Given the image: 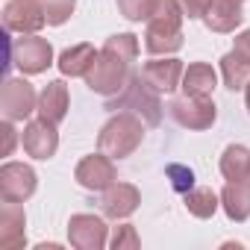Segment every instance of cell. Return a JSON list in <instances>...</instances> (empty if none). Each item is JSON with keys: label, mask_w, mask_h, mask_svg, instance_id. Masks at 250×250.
I'll return each instance as SVG.
<instances>
[{"label": "cell", "mask_w": 250, "mask_h": 250, "mask_svg": "<svg viewBox=\"0 0 250 250\" xmlns=\"http://www.w3.org/2000/svg\"><path fill=\"white\" fill-rule=\"evenodd\" d=\"M244 103H247V112H250V83H247V88H244Z\"/></svg>", "instance_id": "1f68e13d"}, {"label": "cell", "mask_w": 250, "mask_h": 250, "mask_svg": "<svg viewBox=\"0 0 250 250\" xmlns=\"http://www.w3.org/2000/svg\"><path fill=\"white\" fill-rule=\"evenodd\" d=\"M106 109H127V112H136L147 127H159L162 124V115H165V106L159 100V91L142 77V74H133L130 83L124 85L118 94L106 97Z\"/></svg>", "instance_id": "3957f363"}, {"label": "cell", "mask_w": 250, "mask_h": 250, "mask_svg": "<svg viewBox=\"0 0 250 250\" xmlns=\"http://www.w3.org/2000/svg\"><path fill=\"white\" fill-rule=\"evenodd\" d=\"M168 115L180 124L183 130H209L215 124V118H218V109H215L212 97L183 94V97H174L168 103Z\"/></svg>", "instance_id": "5b68a950"}, {"label": "cell", "mask_w": 250, "mask_h": 250, "mask_svg": "<svg viewBox=\"0 0 250 250\" xmlns=\"http://www.w3.org/2000/svg\"><path fill=\"white\" fill-rule=\"evenodd\" d=\"M47 24L39 0H6L3 6V27L18 36H33Z\"/></svg>", "instance_id": "30bf717a"}, {"label": "cell", "mask_w": 250, "mask_h": 250, "mask_svg": "<svg viewBox=\"0 0 250 250\" xmlns=\"http://www.w3.org/2000/svg\"><path fill=\"white\" fill-rule=\"evenodd\" d=\"M115 3L127 21H150V15L159 9L162 0H115Z\"/></svg>", "instance_id": "d4e9b609"}, {"label": "cell", "mask_w": 250, "mask_h": 250, "mask_svg": "<svg viewBox=\"0 0 250 250\" xmlns=\"http://www.w3.org/2000/svg\"><path fill=\"white\" fill-rule=\"evenodd\" d=\"M232 50L241 53L244 59H250V30H244V33L235 36V47H232Z\"/></svg>", "instance_id": "4dcf8cb0"}, {"label": "cell", "mask_w": 250, "mask_h": 250, "mask_svg": "<svg viewBox=\"0 0 250 250\" xmlns=\"http://www.w3.org/2000/svg\"><path fill=\"white\" fill-rule=\"evenodd\" d=\"M183 74H186V68H183V62L174 59V56L150 59V62L142 65V77H145L156 91H165V94L174 91V88L183 83Z\"/></svg>", "instance_id": "9a60e30c"}, {"label": "cell", "mask_w": 250, "mask_h": 250, "mask_svg": "<svg viewBox=\"0 0 250 250\" xmlns=\"http://www.w3.org/2000/svg\"><path fill=\"white\" fill-rule=\"evenodd\" d=\"M183 9L177 0H162L159 9L150 15L145 30V47L153 56H171L183 47Z\"/></svg>", "instance_id": "6da1fadb"}, {"label": "cell", "mask_w": 250, "mask_h": 250, "mask_svg": "<svg viewBox=\"0 0 250 250\" xmlns=\"http://www.w3.org/2000/svg\"><path fill=\"white\" fill-rule=\"evenodd\" d=\"M139 203H142V194H139L136 186H130V183H112L103 191V197H100V212L106 218H112V221H121V218H130L139 209Z\"/></svg>", "instance_id": "4fadbf2b"}, {"label": "cell", "mask_w": 250, "mask_h": 250, "mask_svg": "<svg viewBox=\"0 0 250 250\" xmlns=\"http://www.w3.org/2000/svg\"><path fill=\"white\" fill-rule=\"evenodd\" d=\"M0 112L9 121H27L33 112H39V94L24 77H6L0 91Z\"/></svg>", "instance_id": "8992f818"}, {"label": "cell", "mask_w": 250, "mask_h": 250, "mask_svg": "<svg viewBox=\"0 0 250 250\" xmlns=\"http://www.w3.org/2000/svg\"><path fill=\"white\" fill-rule=\"evenodd\" d=\"M221 209L227 212L229 221L241 224L250 218V180H235L221 188Z\"/></svg>", "instance_id": "e0dca14e"}, {"label": "cell", "mask_w": 250, "mask_h": 250, "mask_svg": "<svg viewBox=\"0 0 250 250\" xmlns=\"http://www.w3.org/2000/svg\"><path fill=\"white\" fill-rule=\"evenodd\" d=\"M39 3H42L44 18H47L50 27H62L77 9V0H39Z\"/></svg>", "instance_id": "484cf974"}, {"label": "cell", "mask_w": 250, "mask_h": 250, "mask_svg": "<svg viewBox=\"0 0 250 250\" xmlns=\"http://www.w3.org/2000/svg\"><path fill=\"white\" fill-rule=\"evenodd\" d=\"M103 50H109V53H115V56H121L124 62H136L139 59V39L133 36V33H115V36H109L106 42H103Z\"/></svg>", "instance_id": "cb8c5ba5"}, {"label": "cell", "mask_w": 250, "mask_h": 250, "mask_svg": "<svg viewBox=\"0 0 250 250\" xmlns=\"http://www.w3.org/2000/svg\"><path fill=\"white\" fill-rule=\"evenodd\" d=\"M183 94H191V97H212L215 85H218V74L209 62H191L183 74Z\"/></svg>", "instance_id": "d6986e66"}, {"label": "cell", "mask_w": 250, "mask_h": 250, "mask_svg": "<svg viewBox=\"0 0 250 250\" xmlns=\"http://www.w3.org/2000/svg\"><path fill=\"white\" fill-rule=\"evenodd\" d=\"M15 121H3L0 124V133H3V147H0V156H9L12 150H15V142H18V133H15V127H12Z\"/></svg>", "instance_id": "f546056e"}, {"label": "cell", "mask_w": 250, "mask_h": 250, "mask_svg": "<svg viewBox=\"0 0 250 250\" xmlns=\"http://www.w3.org/2000/svg\"><path fill=\"white\" fill-rule=\"evenodd\" d=\"M221 77H224V85H227L229 91L247 88V83H250V59H244L241 53L229 50V53L221 59Z\"/></svg>", "instance_id": "44dd1931"}, {"label": "cell", "mask_w": 250, "mask_h": 250, "mask_svg": "<svg viewBox=\"0 0 250 250\" xmlns=\"http://www.w3.org/2000/svg\"><path fill=\"white\" fill-rule=\"evenodd\" d=\"M130 77H133V65L130 62H124L121 56H115V53L100 47L91 71L85 74V85L94 94H100V97H112V94H118L124 85L130 83Z\"/></svg>", "instance_id": "277c9868"}, {"label": "cell", "mask_w": 250, "mask_h": 250, "mask_svg": "<svg viewBox=\"0 0 250 250\" xmlns=\"http://www.w3.org/2000/svg\"><path fill=\"white\" fill-rule=\"evenodd\" d=\"M27 215L21 209V203H9L3 200L0 206V247L3 250H21L27 244Z\"/></svg>", "instance_id": "5bb4252c"}, {"label": "cell", "mask_w": 250, "mask_h": 250, "mask_svg": "<svg viewBox=\"0 0 250 250\" xmlns=\"http://www.w3.org/2000/svg\"><path fill=\"white\" fill-rule=\"evenodd\" d=\"M97 53L100 50H94L91 44H74V47H68V50H62L59 53V71L65 74V77H85L88 71H91V65H94V59H97Z\"/></svg>", "instance_id": "ffe728a7"}, {"label": "cell", "mask_w": 250, "mask_h": 250, "mask_svg": "<svg viewBox=\"0 0 250 250\" xmlns=\"http://www.w3.org/2000/svg\"><path fill=\"white\" fill-rule=\"evenodd\" d=\"M221 174L235 183V180H250V150L244 145H229L221 153Z\"/></svg>", "instance_id": "7402d4cb"}, {"label": "cell", "mask_w": 250, "mask_h": 250, "mask_svg": "<svg viewBox=\"0 0 250 250\" xmlns=\"http://www.w3.org/2000/svg\"><path fill=\"white\" fill-rule=\"evenodd\" d=\"M74 180L88 188V191H106L112 183H118V168H115V159L109 153H91V156H83L74 168Z\"/></svg>", "instance_id": "ba28073f"}, {"label": "cell", "mask_w": 250, "mask_h": 250, "mask_svg": "<svg viewBox=\"0 0 250 250\" xmlns=\"http://www.w3.org/2000/svg\"><path fill=\"white\" fill-rule=\"evenodd\" d=\"M109 244H112L115 250H124V247L136 250V247L142 244V238H139V232H136V227H133V224H121V227H115V232H112Z\"/></svg>", "instance_id": "83f0119b"}, {"label": "cell", "mask_w": 250, "mask_h": 250, "mask_svg": "<svg viewBox=\"0 0 250 250\" xmlns=\"http://www.w3.org/2000/svg\"><path fill=\"white\" fill-rule=\"evenodd\" d=\"M21 145L27 150V156L33 159H53L56 150H59V133H56V124L39 118V121H30L24 133H21Z\"/></svg>", "instance_id": "8fae6325"}, {"label": "cell", "mask_w": 250, "mask_h": 250, "mask_svg": "<svg viewBox=\"0 0 250 250\" xmlns=\"http://www.w3.org/2000/svg\"><path fill=\"white\" fill-rule=\"evenodd\" d=\"M142 139H145V121L136 112L121 109L103 124V130L97 136V147L112 159H127L139 150Z\"/></svg>", "instance_id": "7a4b0ae2"}, {"label": "cell", "mask_w": 250, "mask_h": 250, "mask_svg": "<svg viewBox=\"0 0 250 250\" xmlns=\"http://www.w3.org/2000/svg\"><path fill=\"white\" fill-rule=\"evenodd\" d=\"M241 3L244 0H212V6L203 15V24L212 33H232L241 24Z\"/></svg>", "instance_id": "ac0fdd59"}, {"label": "cell", "mask_w": 250, "mask_h": 250, "mask_svg": "<svg viewBox=\"0 0 250 250\" xmlns=\"http://www.w3.org/2000/svg\"><path fill=\"white\" fill-rule=\"evenodd\" d=\"M68 103H71V97H68V85L62 80H53V83H47L39 91V115L44 121H50V124H62L65 121Z\"/></svg>", "instance_id": "2e32d148"}, {"label": "cell", "mask_w": 250, "mask_h": 250, "mask_svg": "<svg viewBox=\"0 0 250 250\" xmlns=\"http://www.w3.org/2000/svg\"><path fill=\"white\" fill-rule=\"evenodd\" d=\"M68 241L77 250H100L109 235H106V224L100 215H71L68 221Z\"/></svg>", "instance_id": "7c38bea8"}, {"label": "cell", "mask_w": 250, "mask_h": 250, "mask_svg": "<svg viewBox=\"0 0 250 250\" xmlns=\"http://www.w3.org/2000/svg\"><path fill=\"white\" fill-rule=\"evenodd\" d=\"M183 200H186V209H188L194 218H212V215L218 212V206H221V194H215V191L206 188V186L186 191Z\"/></svg>", "instance_id": "603a6c76"}, {"label": "cell", "mask_w": 250, "mask_h": 250, "mask_svg": "<svg viewBox=\"0 0 250 250\" xmlns=\"http://www.w3.org/2000/svg\"><path fill=\"white\" fill-rule=\"evenodd\" d=\"M53 62V47L47 39L42 36H21V39H12V65H18L21 74L33 77V74H42L47 71Z\"/></svg>", "instance_id": "52a82bcc"}, {"label": "cell", "mask_w": 250, "mask_h": 250, "mask_svg": "<svg viewBox=\"0 0 250 250\" xmlns=\"http://www.w3.org/2000/svg\"><path fill=\"white\" fill-rule=\"evenodd\" d=\"M180 3V9H183V15L188 18V21H203V15H206V9L212 6V0H177Z\"/></svg>", "instance_id": "f1b7e54d"}, {"label": "cell", "mask_w": 250, "mask_h": 250, "mask_svg": "<svg viewBox=\"0 0 250 250\" xmlns=\"http://www.w3.org/2000/svg\"><path fill=\"white\" fill-rule=\"evenodd\" d=\"M39 177L30 165L24 162H6L0 168V197L9 203H24L36 194Z\"/></svg>", "instance_id": "9c48e42d"}, {"label": "cell", "mask_w": 250, "mask_h": 250, "mask_svg": "<svg viewBox=\"0 0 250 250\" xmlns=\"http://www.w3.org/2000/svg\"><path fill=\"white\" fill-rule=\"evenodd\" d=\"M165 177L171 180V188H174V191H180V194H186V191H191V188H194V171H191L188 165L171 162V165L165 168Z\"/></svg>", "instance_id": "4316f807"}]
</instances>
